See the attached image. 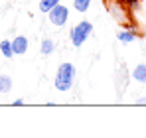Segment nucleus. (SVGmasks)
<instances>
[{
	"label": "nucleus",
	"mask_w": 146,
	"mask_h": 138,
	"mask_svg": "<svg viewBox=\"0 0 146 138\" xmlns=\"http://www.w3.org/2000/svg\"><path fill=\"white\" fill-rule=\"evenodd\" d=\"M75 77H77V69H75V65L69 63V61H65V63H61V65L57 67L55 79H53V85H55L57 91L65 93V91H69V89H73Z\"/></svg>",
	"instance_id": "f257e3e1"
},
{
	"label": "nucleus",
	"mask_w": 146,
	"mask_h": 138,
	"mask_svg": "<svg viewBox=\"0 0 146 138\" xmlns=\"http://www.w3.org/2000/svg\"><path fill=\"white\" fill-rule=\"evenodd\" d=\"M91 34H93V24L89 22V20H81L79 24H75L69 30V40H71L73 47H81L89 40Z\"/></svg>",
	"instance_id": "f03ea898"
},
{
	"label": "nucleus",
	"mask_w": 146,
	"mask_h": 138,
	"mask_svg": "<svg viewBox=\"0 0 146 138\" xmlns=\"http://www.w3.org/2000/svg\"><path fill=\"white\" fill-rule=\"evenodd\" d=\"M48 20H49V24H51V26H55V28L65 26L67 20H69V8H67V6H63V4L59 2L57 6H53V8L48 12Z\"/></svg>",
	"instance_id": "7ed1b4c3"
},
{
	"label": "nucleus",
	"mask_w": 146,
	"mask_h": 138,
	"mask_svg": "<svg viewBox=\"0 0 146 138\" xmlns=\"http://www.w3.org/2000/svg\"><path fill=\"white\" fill-rule=\"evenodd\" d=\"M28 46H30V42H28V38H26V36H16V38L12 40L14 55H24L26 51H28Z\"/></svg>",
	"instance_id": "20e7f679"
},
{
	"label": "nucleus",
	"mask_w": 146,
	"mask_h": 138,
	"mask_svg": "<svg viewBox=\"0 0 146 138\" xmlns=\"http://www.w3.org/2000/svg\"><path fill=\"white\" fill-rule=\"evenodd\" d=\"M136 38H138V34H136L134 30H130V28H126V30H119V32H117V40L122 42V44H132Z\"/></svg>",
	"instance_id": "39448f33"
},
{
	"label": "nucleus",
	"mask_w": 146,
	"mask_h": 138,
	"mask_svg": "<svg viewBox=\"0 0 146 138\" xmlns=\"http://www.w3.org/2000/svg\"><path fill=\"white\" fill-rule=\"evenodd\" d=\"M130 77H132L136 83H146V63H138L136 67L132 69Z\"/></svg>",
	"instance_id": "423d86ee"
},
{
	"label": "nucleus",
	"mask_w": 146,
	"mask_h": 138,
	"mask_svg": "<svg viewBox=\"0 0 146 138\" xmlns=\"http://www.w3.org/2000/svg\"><path fill=\"white\" fill-rule=\"evenodd\" d=\"M111 14H113V18H115L117 22H121V24L126 22V10L121 8V2H117V4L111 6Z\"/></svg>",
	"instance_id": "0eeeda50"
},
{
	"label": "nucleus",
	"mask_w": 146,
	"mask_h": 138,
	"mask_svg": "<svg viewBox=\"0 0 146 138\" xmlns=\"http://www.w3.org/2000/svg\"><path fill=\"white\" fill-rule=\"evenodd\" d=\"M53 49H55V42H53L51 38H44L42 44H40V51H42V55H51Z\"/></svg>",
	"instance_id": "6e6552de"
},
{
	"label": "nucleus",
	"mask_w": 146,
	"mask_h": 138,
	"mask_svg": "<svg viewBox=\"0 0 146 138\" xmlns=\"http://www.w3.org/2000/svg\"><path fill=\"white\" fill-rule=\"evenodd\" d=\"M0 51H2V55H4L6 59H10V57L14 55V49H12V42H10V40H4V42H0Z\"/></svg>",
	"instance_id": "1a4fd4ad"
},
{
	"label": "nucleus",
	"mask_w": 146,
	"mask_h": 138,
	"mask_svg": "<svg viewBox=\"0 0 146 138\" xmlns=\"http://www.w3.org/2000/svg\"><path fill=\"white\" fill-rule=\"evenodd\" d=\"M91 6V0H73V8L79 12V14H85Z\"/></svg>",
	"instance_id": "9d476101"
},
{
	"label": "nucleus",
	"mask_w": 146,
	"mask_h": 138,
	"mask_svg": "<svg viewBox=\"0 0 146 138\" xmlns=\"http://www.w3.org/2000/svg\"><path fill=\"white\" fill-rule=\"evenodd\" d=\"M12 89V79L8 75H0V93H10Z\"/></svg>",
	"instance_id": "9b49d317"
},
{
	"label": "nucleus",
	"mask_w": 146,
	"mask_h": 138,
	"mask_svg": "<svg viewBox=\"0 0 146 138\" xmlns=\"http://www.w3.org/2000/svg\"><path fill=\"white\" fill-rule=\"evenodd\" d=\"M57 4H59V0H42V2H40V10H42L44 14H48L49 10H51L53 6H57Z\"/></svg>",
	"instance_id": "f8f14e48"
},
{
	"label": "nucleus",
	"mask_w": 146,
	"mask_h": 138,
	"mask_svg": "<svg viewBox=\"0 0 146 138\" xmlns=\"http://www.w3.org/2000/svg\"><path fill=\"white\" fill-rule=\"evenodd\" d=\"M122 6H126V8H130V10H134V8H138L140 6V0H119Z\"/></svg>",
	"instance_id": "ddd939ff"
},
{
	"label": "nucleus",
	"mask_w": 146,
	"mask_h": 138,
	"mask_svg": "<svg viewBox=\"0 0 146 138\" xmlns=\"http://www.w3.org/2000/svg\"><path fill=\"white\" fill-rule=\"evenodd\" d=\"M12 105H16V107H22V105H24V99H16Z\"/></svg>",
	"instance_id": "4468645a"
},
{
	"label": "nucleus",
	"mask_w": 146,
	"mask_h": 138,
	"mask_svg": "<svg viewBox=\"0 0 146 138\" xmlns=\"http://www.w3.org/2000/svg\"><path fill=\"white\" fill-rule=\"evenodd\" d=\"M136 105H146V97H140V99H136Z\"/></svg>",
	"instance_id": "2eb2a0df"
},
{
	"label": "nucleus",
	"mask_w": 146,
	"mask_h": 138,
	"mask_svg": "<svg viewBox=\"0 0 146 138\" xmlns=\"http://www.w3.org/2000/svg\"><path fill=\"white\" fill-rule=\"evenodd\" d=\"M144 42H146V32H144Z\"/></svg>",
	"instance_id": "dca6fc26"
}]
</instances>
